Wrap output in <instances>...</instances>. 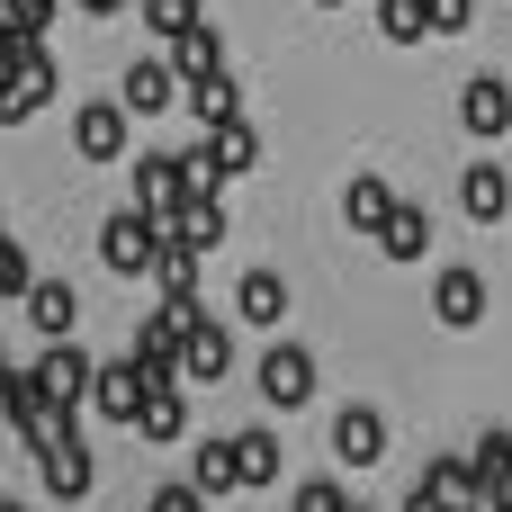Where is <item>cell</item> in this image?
Instances as JSON below:
<instances>
[{
  "label": "cell",
  "instance_id": "1",
  "mask_svg": "<svg viewBox=\"0 0 512 512\" xmlns=\"http://www.w3.org/2000/svg\"><path fill=\"white\" fill-rule=\"evenodd\" d=\"M252 387H261V405H270V414H297V405H315L324 369H315V351H306V342H270V351H261V369H252Z\"/></svg>",
  "mask_w": 512,
  "mask_h": 512
},
{
  "label": "cell",
  "instance_id": "2",
  "mask_svg": "<svg viewBox=\"0 0 512 512\" xmlns=\"http://www.w3.org/2000/svg\"><path fill=\"white\" fill-rule=\"evenodd\" d=\"M153 252H162V225L144 216V207H117L108 225H99V261H108V279H153Z\"/></svg>",
  "mask_w": 512,
  "mask_h": 512
},
{
  "label": "cell",
  "instance_id": "3",
  "mask_svg": "<svg viewBox=\"0 0 512 512\" xmlns=\"http://www.w3.org/2000/svg\"><path fill=\"white\" fill-rule=\"evenodd\" d=\"M90 369H99V360H90L81 342H36V369H27V378H36V396H45V405L81 414V405H90Z\"/></svg>",
  "mask_w": 512,
  "mask_h": 512
},
{
  "label": "cell",
  "instance_id": "4",
  "mask_svg": "<svg viewBox=\"0 0 512 512\" xmlns=\"http://www.w3.org/2000/svg\"><path fill=\"white\" fill-rule=\"evenodd\" d=\"M0 414H9V432H18V450H54V441H72V414L63 405H45L36 396V378H9V396H0Z\"/></svg>",
  "mask_w": 512,
  "mask_h": 512
},
{
  "label": "cell",
  "instance_id": "5",
  "mask_svg": "<svg viewBox=\"0 0 512 512\" xmlns=\"http://www.w3.org/2000/svg\"><path fill=\"white\" fill-rule=\"evenodd\" d=\"M180 378H234V324H216L207 306L180 324Z\"/></svg>",
  "mask_w": 512,
  "mask_h": 512
},
{
  "label": "cell",
  "instance_id": "6",
  "mask_svg": "<svg viewBox=\"0 0 512 512\" xmlns=\"http://www.w3.org/2000/svg\"><path fill=\"white\" fill-rule=\"evenodd\" d=\"M36 486L54 495V504H90V486H99V459H90V441L72 432V441H54L45 459H36Z\"/></svg>",
  "mask_w": 512,
  "mask_h": 512
},
{
  "label": "cell",
  "instance_id": "7",
  "mask_svg": "<svg viewBox=\"0 0 512 512\" xmlns=\"http://www.w3.org/2000/svg\"><path fill=\"white\" fill-rule=\"evenodd\" d=\"M117 108H126V117H171V108H180L171 63H162V54H135V63H126V81H117Z\"/></svg>",
  "mask_w": 512,
  "mask_h": 512
},
{
  "label": "cell",
  "instance_id": "8",
  "mask_svg": "<svg viewBox=\"0 0 512 512\" xmlns=\"http://www.w3.org/2000/svg\"><path fill=\"white\" fill-rule=\"evenodd\" d=\"M126 126H135V117H126L117 99H81V108H72V153H81V162H117V153H126Z\"/></svg>",
  "mask_w": 512,
  "mask_h": 512
},
{
  "label": "cell",
  "instance_id": "9",
  "mask_svg": "<svg viewBox=\"0 0 512 512\" xmlns=\"http://www.w3.org/2000/svg\"><path fill=\"white\" fill-rule=\"evenodd\" d=\"M18 306H27V324H36V342H72V324H81V288H72V279H45V270H36V288H27Z\"/></svg>",
  "mask_w": 512,
  "mask_h": 512
},
{
  "label": "cell",
  "instance_id": "10",
  "mask_svg": "<svg viewBox=\"0 0 512 512\" xmlns=\"http://www.w3.org/2000/svg\"><path fill=\"white\" fill-rule=\"evenodd\" d=\"M90 414H108V423H135V414H144V369H135L126 351L90 369Z\"/></svg>",
  "mask_w": 512,
  "mask_h": 512
},
{
  "label": "cell",
  "instance_id": "11",
  "mask_svg": "<svg viewBox=\"0 0 512 512\" xmlns=\"http://www.w3.org/2000/svg\"><path fill=\"white\" fill-rule=\"evenodd\" d=\"M333 459L342 468H378L387 459V414L378 405H342L333 414Z\"/></svg>",
  "mask_w": 512,
  "mask_h": 512
},
{
  "label": "cell",
  "instance_id": "12",
  "mask_svg": "<svg viewBox=\"0 0 512 512\" xmlns=\"http://www.w3.org/2000/svg\"><path fill=\"white\" fill-rule=\"evenodd\" d=\"M234 441V468H243V495H261V486H279L288 477V441L270 432V423H243V432H225Z\"/></svg>",
  "mask_w": 512,
  "mask_h": 512
},
{
  "label": "cell",
  "instance_id": "13",
  "mask_svg": "<svg viewBox=\"0 0 512 512\" xmlns=\"http://www.w3.org/2000/svg\"><path fill=\"white\" fill-rule=\"evenodd\" d=\"M459 126H468V135H512V81H504V72H468V90H459Z\"/></svg>",
  "mask_w": 512,
  "mask_h": 512
},
{
  "label": "cell",
  "instance_id": "14",
  "mask_svg": "<svg viewBox=\"0 0 512 512\" xmlns=\"http://www.w3.org/2000/svg\"><path fill=\"white\" fill-rule=\"evenodd\" d=\"M54 90H63V72H54V54L36 45V54L18 63V81H9V99H0V126H27L36 108H54Z\"/></svg>",
  "mask_w": 512,
  "mask_h": 512
},
{
  "label": "cell",
  "instance_id": "15",
  "mask_svg": "<svg viewBox=\"0 0 512 512\" xmlns=\"http://www.w3.org/2000/svg\"><path fill=\"white\" fill-rule=\"evenodd\" d=\"M432 315H441L450 333L486 324V270H468V261H459V270H441V279H432Z\"/></svg>",
  "mask_w": 512,
  "mask_h": 512
},
{
  "label": "cell",
  "instance_id": "16",
  "mask_svg": "<svg viewBox=\"0 0 512 512\" xmlns=\"http://www.w3.org/2000/svg\"><path fill=\"white\" fill-rule=\"evenodd\" d=\"M162 63H171V81H180V90H189V81H216V72H225V36L198 18L180 45H162Z\"/></svg>",
  "mask_w": 512,
  "mask_h": 512
},
{
  "label": "cell",
  "instance_id": "17",
  "mask_svg": "<svg viewBox=\"0 0 512 512\" xmlns=\"http://www.w3.org/2000/svg\"><path fill=\"white\" fill-rule=\"evenodd\" d=\"M198 153H207V171H216V180L261 171V135H252V117H225L216 135H198Z\"/></svg>",
  "mask_w": 512,
  "mask_h": 512
},
{
  "label": "cell",
  "instance_id": "18",
  "mask_svg": "<svg viewBox=\"0 0 512 512\" xmlns=\"http://www.w3.org/2000/svg\"><path fill=\"white\" fill-rule=\"evenodd\" d=\"M135 207H144L153 225L180 216V153H144V162H135Z\"/></svg>",
  "mask_w": 512,
  "mask_h": 512
},
{
  "label": "cell",
  "instance_id": "19",
  "mask_svg": "<svg viewBox=\"0 0 512 512\" xmlns=\"http://www.w3.org/2000/svg\"><path fill=\"white\" fill-rule=\"evenodd\" d=\"M459 207H468L477 225H504V216H512V171H504V162H468V180H459Z\"/></svg>",
  "mask_w": 512,
  "mask_h": 512
},
{
  "label": "cell",
  "instance_id": "20",
  "mask_svg": "<svg viewBox=\"0 0 512 512\" xmlns=\"http://www.w3.org/2000/svg\"><path fill=\"white\" fill-rule=\"evenodd\" d=\"M180 117H189L198 135H216L225 117H243V90H234V72H216V81H189V90H180Z\"/></svg>",
  "mask_w": 512,
  "mask_h": 512
},
{
  "label": "cell",
  "instance_id": "21",
  "mask_svg": "<svg viewBox=\"0 0 512 512\" xmlns=\"http://www.w3.org/2000/svg\"><path fill=\"white\" fill-rule=\"evenodd\" d=\"M378 252H387V261H396V270H414V261H423V252H432V216H423V207H414V198H396V216H387V225H378Z\"/></svg>",
  "mask_w": 512,
  "mask_h": 512
},
{
  "label": "cell",
  "instance_id": "22",
  "mask_svg": "<svg viewBox=\"0 0 512 512\" xmlns=\"http://www.w3.org/2000/svg\"><path fill=\"white\" fill-rule=\"evenodd\" d=\"M396 216V189L378 180V171H360V180H342V225H360L369 243H378V225Z\"/></svg>",
  "mask_w": 512,
  "mask_h": 512
},
{
  "label": "cell",
  "instance_id": "23",
  "mask_svg": "<svg viewBox=\"0 0 512 512\" xmlns=\"http://www.w3.org/2000/svg\"><path fill=\"white\" fill-rule=\"evenodd\" d=\"M162 234H171L180 252H198V261H207V252L225 243V198H189V207H180V216H171Z\"/></svg>",
  "mask_w": 512,
  "mask_h": 512
},
{
  "label": "cell",
  "instance_id": "24",
  "mask_svg": "<svg viewBox=\"0 0 512 512\" xmlns=\"http://www.w3.org/2000/svg\"><path fill=\"white\" fill-rule=\"evenodd\" d=\"M234 315L270 333V324L288 315V279H279V270H243V279H234Z\"/></svg>",
  "mask_w": 512,
  "mask_h": 512
},
{
  "label": "cell",
  "instance_id": "25",
  "mask_svg": "<svg viewBox=\"0 0 512 512\" xmlns=\"http://www.w3.org/2000/svg\"><path fill=\"white\" fill-rule=\"evenodd\" d=\"M189 486L216 504V495H243V468H234V441H198L189 450Z\"/></svg>",
  "mask_w": 512,
  "mask_h": 512
},
{
  "label": "cell",
  "instance_id": "26",
  "mask_svg": "<svg viewBox=\"0 0 512 512\" xmlns=\"http://www.w3.org/2000/svg\"><path fill=\"white\" fill-rule=\"evenodd\" d=\"M135 432H144V441H162V450H171V441H180V432H189V396H144V414H135Z\"/></svg>",
  "mask_w": 512,
  "mask_h": 512
},
{
  "label": "cell",
  "instance_id": "27",
  "mask_svg": "<svg viewBox=\"0 0 512 512\" xmlns=\"http://www.w3.org/2000/svg\"><path fill=\"white\" fill-rule=\"evenodd\" d=\"M378 27H387V45H423L432 36V9L423 0H378Z\"/></svg>",
  "mask_w": 512,
  "mask_h": 512
},
{
  "label": "cell",
  "instance_id": "28",
  "mask_svg": "<svg viewBox=\"0 0 512 512\" xmlns=\"http://www.w3.org/2000/svg\"><path fill=\"white\" fill-rule=\"evenodd\" d=\"M135 9H144V27H153L162 45H180V36L198 27V0H135Z\"/></svg>",
  "mask_w": 512,
  "mask_h": 512
},
{
  "label": "cell",
  "instance_id": "29",
  "mask_svg": "<svg viewBox=\"0 0 512 512\" xmlns=\"http://www.w3.org/2000/svg\"><path fill=\"white\" fill-rule=\"evenodd\" d=\"M504 468H512V432H477V450H468V477H477V486H495Z\"/></svg>",
  "mask_w": 512,
  "mask_h": 512
},
{
  "label": "cell",
  "instance_id": "30",
  "mask_svg": "<svg viewBox=\"0 0 512 512\" xmlns=\"http://www.w3.org/2000/svg\"><path fill=\"white\" fill-rule=\"evenodd\" d=\"M288 512H351V486H342V477H306Z\"/></svg>",
  "mask_w": 512,
  "mask_h": 512
},
{
  "label": "cell",
  "instance_id": "31",
  "mask_svg": "<svg viewBox=\"0 0 512 512\" xmlns=\"http://www.w3.org/2000/svg\"><path fill=\"white\" fill-rule=\"evenodd\" d=\"M27 288H36V261H27V243L0 234V297H27Z\"/></svg>",
  "mask_w": 512,
  "mask_h": 512
},
{
  "label": "cell",
  "instance_id": "32",
  "mask_svg": "<svg viewBox=\"0 0 512 512\" xmlns=\"http://www.w3.org/2000/svg\"><path fill=\"white\" fill-rule=\"evenodd\" d=\"M54 9H63V0H9V27L45 45V27H54Z\"/></svg>",
  "mask_w": 512,
  "mask_h": 512
},
{
  "label": "cell",
  "instance_id": "33",
  "mask_svg": "<svg viewBox=\"0 0 512 512\" xmlns=\"http://www.w3.org/2000/svg\"><path fill=\"white\" fill-rule=\"evenodd\" d=\"M432 9V36H459V27H477V0H423Z\"/></svg>",
  "mask_w": 512,
  "mask_h": 512
},
{
  "label": "cell",
  "instance_id": "34",
  "mask_svg": "<svg viewBox=\"0 0 512 512\" xmlns=\"http://www.w3.org/2000/svg\"><path fill=\"white\" fill-rule=\"evenodd\" d=\"M144 512H207V495H198V486H180V477H171V486H153V504Z\"/></svg>",
  "mask_w": 512,
  "mask_h": 512
},
{
  "label": "cell",
  "instance_id": "35",
  "mask_svg": "<svg viewBox=\"0 0 512 512\" xmlns=\"http://www.w3.org/2000/svg\"><path fill=\"white\" fill-rule=\"evenodd\" d=\"M396 512H441V495H423V486H405V504Z\"/></svg>",
  "mask_w": 512,
  "mask_h": 512
},
{
  "label": "cell",
  "instance_id": "36",
  "mask_svg": "<svg viewBox=\"0 0 512 512\" xmlns=\"http://www.w3.org/2000/svg\"><path fill=\"white\" fill-rule=\"evenodd\" d=\"M459 512H504V504H495V495H486V486H477V495H468V504H459Z\"/></svg>",
  "mask_w": 512,
  "mask_h": 512
},
{
  "label": "cell",
  "instance_id": "37",
  "mask_svg": "<svg viewBox=\"0 0 512 512\" xmlns=\"http://www.w3.org/2000/svg\"><path fill=\"white\" fill-rule=\"evenodd\" d=\"M486 495H495V504H504V512H512V468H504V477H495V486H486Z\"/></svg>",
  "mask_w": 512,
  "mask_h": 512
},
{
  "label": "cell",
  "instance_id": "38",
  "mask_svg": "<svg viewBox=\"0 0 512 512\" xmlns=\"http://www.w3.org/2000/svg\"><path fill=\"white\" fill-rule=\"evenodd\" d=\"M72 9H90V18H108V9H126V0H72Z\"/></svg>",
  "mask_w": 512,
  "mask_h": 512
},
{
  "label": "cell",
  "instance_id": "39",
  "mask_svg": "<svg viewBox=\"0 0 512 512\" xmlns=\"http://www.w3.org/2000/svg\"><path fill=\"white\" fill-rule=\"evenodd\" d=\"M9 378H18V369H9V360H0V396H9Z\"/></svg>",
  "mask_w": 512,
  "mask_h": 512
},
{
  "label": "cell",
  "instance_id": "40",
  "mask_svg": "<svg viewBox=\"0 0 512 512\" xmlns=\"http://www.w3.org/2000/svg\"><path fill=\"white\" fill-rule=\"evenodd\" d=\"M315 9H342V0H315Z\"/></svg>",
  "mask_w": 512,
  "mask_h": 512
},
{
  "label": "cell",
  "instance_id": "41",
  "mask_svg": "<svg viewBox=\"0 0 512 512\" xmlns=\"http://www.w3.org/2000/svg\"><path fill=\"white\" fill-rule=\"evenodd\" d=\"M351 512H369V504H351Z\"/></svg>",
  "mask_w": 512,
  "mask_h": 512
},
{
  "label": "cell",
  "instance_id": "42",
  "mask_svg": "<svg viewBox=\"0 0 512 512\" xmlns=\"http://www.w3.org/2000/svg\"><path fill=\"white\" fill-rule=\"evenodd\" d=\"M0 99H9V90H0Z\"/></svg>",
  "mask_w": 512,
  "mask_h": 512
}]
</instances>
